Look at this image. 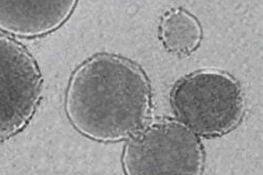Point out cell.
<instances>
[{
  "label": "cell",
  "mask_w": 263,
  "mask_h": 175,
  "mask_svg": "<svg viewBox=\"0 0 263 175\" xmlns=\"http://www.w3.org/2000/svg\"><path fill=\"white\" fill-rule=\"evenodd\" d=\"M152 93L137 64L101 53L74 70L65 91L64 109L71 125L89 139L113 143L135 137L147 126Z\"/></svg>",
  "instance_id": "cell-1"
},
{
  "label": "cell",
  "mask_w": 263,
  "mask_h": 175,
  "mask_svg": "<svg viewBox=\"0 0 263 175\" xmlns=\"http://www.w3.org/2000/svg\"><path fill=\"white\" fill-rule=\"evenodd\" d=\"M171 105L180 122L206 138L231 133L246 113L242 87L219 70H199L181 78L172 91Z\"/></svg>",
  "instance_id": "cell-2"
},
{
  "label": "cell",
  "mask_w": 263,
  "mask_h": 175,
  "mask_svg": "<svg viewBox=\"0 0 263 175\" xmlns=\"http://www.w3.org/2000/svg\"><path fill=\"white\" fill-rule=\"evenodd\" d=\"M122 165L127 175H199L204 167L203 145L179 120H159L127 140Z\"/></svg>",
  "instance_id": "cell-3"
},
{
  "label": "cell",
  "mask_w": 263,
  "mask_h": 175,
  "mask_svg": "<svg viewBox=\"0 0 263 175\" xmlns=\"http://www.w3.org/2000/svg\"><path fill=\"white\" fill-rule=\"evenodd\" d=\"M0 115L2 141L23 131L36 111L42 93V75L33 56L10 38L0 36Z\"/></svg>",
  "instance_id": "cell-4"
},
{
  "label": "cell",
  "mask_w": 263,
  "mask_h": 175,
  "mask_svg": "<svg viewBox=\"0 0 263 175\" xmlns=\"http://www.w3.org/2000/svg\"><path fill=\"white\" fill-rule=\"evenodd\" d=\"M77 5V2H2L0 29L21 38L46 35L59 29Z\"/></svg>",
  "instance_id": "cell-5"
},
{
  "label": "cell",
  "mask_w": 263,
  "mask_h": 175,
  "mask_svg": "<svg viewBox=\"0 0 263 175\" xmlns=\"http://www.w3.org/2000/svg\"><path fill=\"white\" fill-rule=\"evenodd\" d=\"M158 36L166 51L185 56L199 48L202 28L194 14L182 8H174L160 20Z\"/></svg>",
  "instance_id": "cell-6"
}]
</instances>
